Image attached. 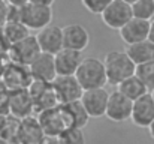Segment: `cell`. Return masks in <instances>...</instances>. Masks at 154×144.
<instances>
[{
    "label": "cell",
    "mask_w": 154,
    "mask_h": 144,
    "mask_svg": "<svg viewBox=\"0 0 154 144\" xmlns=\"http://www.w3.org/2000/svg\"><path fill=\"white\" fill-rule=\"evenodd\" d=\"M0 144H11V143H9L5 137H2V135H0Z\"/></svg>",
    "instance_id": "obj_34"
},
{
    "label": "cell",
    "mask_w": 154,
    "mask_h": 144,
    "mask_svg": "<svg viewBox=\"0 0 154 144\" xmlns=\"http://www.w3.org/2000/svg\"><path fill=\"white\" fill-rule=\"evenodd\" d=\"M136 75L144 81V84L148 87V90H154V62L138 65Z\"/></svg>",
    "instance_id": "obj_24"
},
{
    "label": "cell",
    "mask_w": 154,
    "mask_h": 144,
    "mask_svg": "<svg viewBox=\"0 0 154 144\" xmlns=\"http://www.w3.org/2000/svg\"><path fill=\"white\" fill-rule=\"evenodd\" d=\"M108 101H109V93L105 90V87L84 90L82 98H81V102L85 107L91 119H99V117L106 116Z\"/></svg>",
    "instance_id": "obj_11"
},
{
    "label": "cell",
    "mask_w": 154,
    "mask_h": 144,
    "mask_svg": "<svg viewBox=\"0 0 154 144\" xmlns=\"http://www.w3.org/2000/svg\"><path fill=\"white\" fill-rule=\"evenodd\" d=\"M32 80L33 78L29 71V66L18 65V63H12V65L6 66L2 74V81L9 92L27 89L30 86Z\"/></svg>",
    "instance_id": "obj_8"
},
{
    "label": "cell",
    "mask_w": 154,
    "mask_h": 144,
    "mask_svg": "<svg viewBox=\"0 0 154 144\" xmlns=\"http://www.w3.org/2000/svg\"><path fill=\"white\" fill-rule=\"evenodd\" d=\"M20 21H23L30 30H41L52 23V8L29 2L20 9Z\"/></svg>",
    "instance_id": "obj_4"
},
{
    "label": "cell",
    "mask_w": 154,
    "mask_h": 144,
    "mask_svg": "<svg viewBox=\"0 0 154 144\" xmlns=\"http://www.w3.org/2000/svg\"><path fill=\"white\" fill-rule=\"evenodd\" d=\"M64 144H85V135L81 128H70L61 134Z\"/></svg>",
    "instance_id": "obj_25"
},
{
    "label": "cell",
    "mask_w": 154,
    "mask_h": 144,
    "mask_svg": "<svg viewBox=\"0 0 154 144\" xmlns=\"http://www.w3.org/2000/svg\"><path fill=\"white\" fill-rule=\"evenodd\" d=\"M44 129L39 123V119L36 117H26L21 120L20 126V137L18 144H41L44 138Z\"/></svg>",
    "instance_id": "obj_18"
},
{
    "label": "cell",
    "mask_w": 154,
    "mask_h": 144,
    "mask_svg": "<svg viewBox=\"0 0 154 144\" xmlns=\"http://www.w3.org/2000/svg\"><path fill=\"white\" fill-rule=\"evenodd\" d=\"M8 116H9V114H6V113H2V111H0V135H2V132H3L5 126H6Z\"/></svg>",
    "instance_id": "obj_30"
},
{
    "label": "cell",
    "mask_w": 154,
    "mask_h": 144,
    "mask_svg": "<svg viewBox=\"0 0 154 144\" xmlns=\"http://www.w3.org/2000/svg\"><path fill=\"white\" fill-rule=\"evenodd\" d=\"M148 132H150V137L154 140V122L150 125V126H148Z\"/></svg>",
    "instance_id": "obj_33"
},
{
    "label": "cell",
    "mask_w": 154,
    "mask_h": 144,
    "mask_svg": "<svg viewBox=\"0 0 154 144\" xmlns=\"http://www.w3.org/2000/svg\"><path fill=\"white\" fill-rule=\"evenodd\" d=\"M29 30L30 29L20 20L6 21V24L0 29V32H2L3 38L6 39V42L9 44V47L17 44V42H20V41H23V39H26L27 36H30Z\"/></svg>",
    "instance_id": "obj_20"
},
{
    "label": "cell",
    "mask_w": 154,
    "mask_h": 144,
    "mask_svg": "<svg viewBox=\"0 0 154 144\" xmlns=\"http://www.w3.org/2000/svg\"><path fill=\"white\" fill-rule=\"evenodd\" d=\"M41 53L42 50L39 47L36 36H27L26 39L9 47V54L12 56V62L24 66H29Z\"/></svg>",
    "instance_id": "obj_9"
},
{
    "label": "cell",
    "mask_w": 154,
    "mask_h": 144,
    "mask_svg": "<svg viewBox=\"0 0 154 144\" xmlns=\"http://www.w3.org/2000/svg\"><path fill=\"white\" fill-rule=\"evenodd\" d=\"M130 120L135 126L147 128V129L154 122V99L151 92L133 101V110H132Z\"/></svg>",
    "instance_id": "obj_12"
},
{
    "label": "cell",
    "mask_w": 154,
    "mask_h": 144,
    "mask_svg": "<svg viewBox=\"0 0 154 144\" xmlns=\"http://www.w3.org/2000/svg\"><path fill=\"white\" fill-rule=\"evenodd\" d=\"M90 44V33L82 24H67L63 27V47L84 51Z\"/></svg>",
    "instance_id": "obj_15"
},
{
    "label": "cell",
    "mask_w": 154,
    "mask_h": 144,
    "mask_svg": "<svg viewBox=\"0 0 154 144\" xmlns=\"http://www.w3.org/2000/svg\"><path fill=\"white\" fill-rule=\"evenodd\" d=\"M117 90L121 92L124 96H127L129 99L132 101H136L139 99L141 96H144L145 93H148V87L144 84V81L135 74L132 77H129L127 80L121 81L118 86H117Z\"/></svg>",
    "instance_id": "obj_21"
},
{
    "label": "cell",
    "mask_w": 154,
    "mask_h": 144,
    "mask_svg": "<svg viewBox=\"0 0 154 144\" xmlns=\"http://www.w3.org/2000/svg\"><path fill=\"white\" fill-rule=\"evenodd\" d=\"M41 144H64L61 140V135H44Z\"/></svg>",
    "instance_id": "obj_28"
},
{
    "label": "cell",
    "mask_w": 154,
    "mask_h": 144,
    "mask_svg": "<svg viewBox=\"0 0 154 144\" xmlns=\"http://www.w3.org/2000/svg\"><path fill=\"white\" fill-rule=\"evenodd\" d=\"M124 2H126V3H129V5H133V3H135V2H138V0H124Z\"/></svg>",
    "instance_id": "obj_35"
},
{
    "label": "cell",
    "mask_w": 154,
    "mask_h": 144,
    "mask_svg": "<svg viewBox=\"0 0 154 144\" xmlns=\"http://www.w3.org/2000/svg\"><path fill=\"white\" fill-rule=\"evenodd\" d=\"M150 30H151V21L148 20H141V18H132L124 27H121L120 38L126 45H132L141 41H145L150 38Z\"/></svg>",
    "instance_id": "obj_13"
},
{
    "label": "cell",
    "mask_w": 154,
    "mask_h": 144,
    "mask_svg": "<svg viewBox=\"0 0 154 144\" xmlns=\"http://www.w3.org/2000/svg\"><path fill=\"white\" fill-rule=\"evenodd\" d=\"M132 110H133V101L132 99H129L127 96H124L118 90L109 93L108 108H106V117L111 122L121 123V122L130 120Z\"/></svg>",
    "instance_id": "obj_7"
},
{
    "label": "cell",
    "mask_w": 154,
    "mask_h": 144,
    "mask_svg": "<svg viewBox=\"0 0 154 144\" xmlns=\"http://www.w3.org/2000/svg\"><path fill=\"white\" fill-rule=\"evenodd\" d=\"M6 2H8V5H11V6H14V8L21 9V8H24L30 0H6Z\"/></svg>",
    "instance_id": "obj_29"
},
{
    "label": "cell",
    "mask_w": 154,
    "mask_h": 144,
    "mask_svg": "<svg viewBox=\"0 0 154 144\" xmlns=\"http://www.w3.org/2000/svg\"><path fill=\"white\" fill-rule=\"evenodd\" d=\"M108 81L118 86L121 81L136 74V63L130 59L127 51H109L103 59Z\"/></svg>",
    "instance_id": "obj_1"
},
{
    "label": "cell",
    "mask_w": 154,
    "mask_h": 144,
    "mask_svg": "<svg viewBox=\"0 0 154 144\" xmlns=\"http://www.w3.org/2000/svg\"><path fill=\"white\" fill-rule=\"evenodd\" d=\"M29 71L32 74L33 80L45 81V83H52L57 78V68H55V57L50 53H41L30 65Z\"/></svg>",
    "instance_id": "obj_10"
},
{
    "label": "cell",
    "mask_w": 154,
    "mask_h": 144,
    "mask_svg": "<svg viewBox=\"0 0 154 144\" xmlns=\"http://www.w3.org/2000/svg\"><path fill=\"white\" fill-rule=\"evenodd\" d=\"M151 95H153V99H154V90H151Z\"/></svg>",
    "instance_id": "obj_36"
},
{
    "label": "cell",
    "mask_w": 154,
    "mask_h": 144,
    "mask_svg": "<svg viewBox=\"0 0 154 144\" xmlns=\"http://www.w3.org/2000/svg\"><path fill=\"white\" fill-rule=\"evenodd\" d=\"M133 17L141 20L153 21L154 18V0H138L132 5Z\"/></svg>",
    "instance_id": "obj_23"
},
{
    "label": "cell",
    "mask_w": 154,
    "mask_h": 144,
    "mask_svg": "<svg viewBox=\"0 0 154 144\" xmlns=\"http://www.w3.org/2000/svg\"><path fill=\"white\" fill-rule=\"evenodd\" d=\"M35 113V99L27 89L11 92L9 95V114L17 119L30 117Z\"/></svg>",
    "instance_id": "obj_14"
},
{
    "label": "cell",
    "mask_w": 154,
    "mask_h": 144,
    "mask_svg": "<svg viewBox=\"0 0 154 144\" xmlns=\"http://www.w3.org/2000/svg\"><path fill=\"white\" fill-rule=\"evenodd\" d=\"M17 144H18V143H17Z\"/></svg>",
    "instance_id": "obj_38"
},
{
    "label": "cell",
    "mask_w": 154,
    "mask_h": 144,
    "mask_svg": "<svg viewBox=\"0 0 154 144\" xmlns=\"http://www.w3.org/2000/svg\"><path fill=\"white\" fill-rule=\"evenodd\" d=\"M30 2L36 5H42V6H52L55 3V0H30Z\"/></svg>",
    "instance_id": "obj_31"
},
{
    "label": "cell",
    "mask_w": 154,
    "mask_h": 144,
    "mask_svg": "<svg viewBox=\"0 0 154 144\" xmlns=\"http://www.w3.org/2000/svg\"><path fill=\"white\" fill-rule=\"evenodd\" d=\"M54 57H55V68L58 75H75L84 60L81 51H75L69 48L60 50Z\"/></svg>",
    "instance_id": "obj_17"
},
{
    "label": "cell",
    "mask_w": 154,
    "mask_h": 144,
    "mask_svg": "<svg viewBox=\"0 0 154 144\" xmlns=\"http://www.w3.org/2000/svg\"><path fill=\"white\" fill-rule=\"evenodd\" d=\"M9 17V5L6 0H0V29L6 24Z\"/></svg>",
    "instance_id": "obj_27"
},
{
    "label": "cell",
    "mask_w": 154,
    "mask_h": 144,
    "mask_svg": "<svg viewBox=\"0 0 154 144\" xmlns=\"http://www.w3.org/2000/svg\"><path fill=\"white\" fill-rule=\"evenodd\" d=\"M52 87L58 96L60 104H70L82 98L84 89L76 75H57L52 81Z\"/></svg>",
    "instance_id": "obj_6"
},
{
    "label": "cell",
    "mask_w": 154,
    "mask_h": 144,
    "mask_svg": "<svg viewBox=\"0 0 154 144\" xmlns=\"http://www.w3.org/2000/svg\"><path fill=\"white\" fill-rule=\"evenodd\" d=\"M112 0H81L82 6L90 12V14H94V15H100L103 11L108 8V5L111 3Z\"/></svg>",
    "instance_id": "obj_26"
},
{
    "label": "cell",
    "mask_w": 154,
    "mask_h": 144,
    "mask_svg": "<svg viewBox=\"0 0 154 144\" xmlns=\"http://www.w3.org/2000/svg\"><path fill=\"white\" fill-rule=\"evenodd\" d=\"M100 18L106 27L112 30H120L133 18L132 5L126 3L124 0H112L100 14Z\"/></svg>",
    "instance_id": "obj_5"
},
{
    "label": "cell",
    "mask_w": 154,
    "mask_h": 144,
    "mask_svg": "<svg viewBox=\"0 0 154 144\" xmlns=\"http://www.w3.org/2000/svg\"><path fill=\"white\" fill-rule=\"evenodd\" d=\"M151 42H154V21H151V30H150V38H148Z\"/></svg>",
    "instance_id": "obj_32"
},
{
    "label": "cell",
    "mask_w": 154,
    "mask_h": 144,
    "mask_svg": "<svg viewBox=\"0 0 154 144\" xmlns=\"http://www.w3.org/2000/svg\"><path fill=\"white\" fill-rule=\"evenodd\" d=\"M36 39L44 53H50L55 56L60 50L64 48L63 47V29L55 24H50L41 29L36 35Z\"/></svg>",
    "instance_id": "obj_16"
},
{
    "label": "cell",
    "mask_w": 154,
    "mask_h": 144,
    "mask_svg": "<svg viewBox=\"0 0 154 144\" xmlns=\"http://www.w3.org/2000/svg\"><path fill=\"white\" fill-rule=\"evenodd\" d=\"M64 105L67 107V110H69V113H70V116H72L73 126L84 129V126L88 125V122H90L91 117H90V114L87 113L85 107L82 105L81 99H79V101H75V102H70V104H64Z\"/></svg>",
    "instance_id": "obj_22"
},
{
    "label": "cell",
    "mask_w": 154,
    "mask_h": 144,
    "mask_svg": "<svg viewBox=\"0 0 154 144\" xmlns=\"http://www.w3.org/2000/svg\"><path fill=\"white\" fill-rule=\"evenodd\" d=\"M153 21H154V18H153Z\"/></svg>",
    "instance_id": "obj_37"
},
{
    "label": "cell",
    "mask_w": 154,
    "mask_h": 144,
    "mask_svg": "<svg viewBox=\"0 0 154 144\" xmlns=\"http://www.w3.org/2000/svg\"><path fill=\"white\" fill-rule=\"evenodd\" d=\"M75 75L84 90L100 89L109 83L105 63H103V60L97 59V57H84V60Z\"/></svg>",
    "instance_id": "obj_2"
},
{
    "label": "cell",
    "mask_w": 154,
    "mask_h": 144,
    "mask_svg": "<svg viewBox=\"0 0 154 144\" xmlns=\"http://www.w3.org/2000/svg\"><path fill=\"white\" fill-rule=\"evenodd\" d=\"M38 119L45 135H61L67 129L75 128L72 116L64 104H60L54 108L39 113Z\"/></svg>",
    "instance_id": "obj_3"
},
{
    "label": "cell",
    "mask_w": 154,
    "mask_h": 144,
    "mask_svg": "<svg viewBox=\"0 0 154 144\" xmlns=\"http://www.w3.org/2000/svg\"><path fill=\"white\" fill-rule=\"evenodd\" d=\"M127 54L130 56V59L138 65L142 63H148V62H154V42H151L150 39L127 45Z\"/></svg>",
    "instance_id": "obj_19"
}]
</instances>
